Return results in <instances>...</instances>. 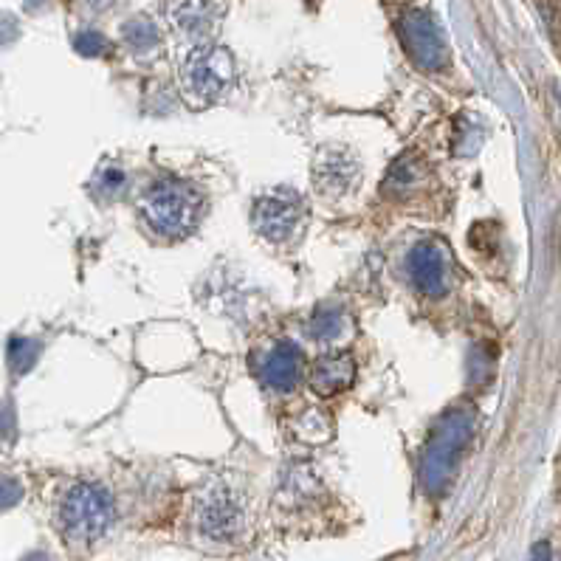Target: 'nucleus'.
<instances>
[{
    "instance_id": "obj_1",
    "label": "nucleus",
    "mask_w": 561,
    "mask_h": 561,
    "mask_svg": "<svg viewBox=\"0 0 561 561\" xmlns=\"http://www.w3.org/2000/svg\"><path fill=\"white\" fill-rule=\"evenodd\" d=\"M141 218L164 240H184L198 229L206 201L198 189L178 178H158L141 198Z\"/></svg>"
},
{
    "instance_id": "obj_2",
    "label": "nucleus",
    "mask_w": 561,
    "mask_h": 561,
    "mask_svg": "<svg viewBox=\"0 0 561 561\" xmlns=\"http://www.w3.org/2000/svg\"><path fill=\"white\" fill-rule=\"evenodd\" d=\"M234 82V60L226 48L203 46L192 48L181 65V91L192 108L215 105L226 96Z\"/></svg>"
},
{
    "instance_id": "obj_3",
    "label": "nucleus",
    "mask_w": 561,
    "mask_h": 561,
    "mask_svg": "<svg viewBox=\"0 0 561 561\" xmlns=\"http://www.w3.org/2000/svg\"><path fill=\"white\" fill-rule=\"evenodd\" d=\"M60 530L74 545H91L108 533L113 522V502L105 488L79 483L65 491L60 502Z\"/></svg>"
},
{
    "instance_id": "obj_4",
    "label": "nucleus",
    "mask_w": 561,
    "mask_h": 561,
    "mask_svg": "<svg viewBox=\"0 0 561 561\" xmlns=\"http://www.w3.org/2000/svg\"><path fill=\"white\" fill-rule=\"evenodd\" d=\"M305 218H308L305 201L299 198L294 189L265 192L254 201V209H251L254 229L268 243H291V240H297L302 226H305Z\"/></svg>"
},
{
    "instance_id": "obj_5",
    "label": "nucleus",
    "mask_w": 561,
    "mask_h": 561,
    "mask_svg": "<svg viewBox=\"0 0 561 561\" xmlns=\"http://www.w3.org/2000/svg\"><path fill=\"white\" fill-rule=\"evenodd\" d=\"M468 435H471V418L468 415H452L446 418V423H440L437 435L429 440V452L423 460V480L429 491H440L443 483L449 480L452 474L454 460L460 449L466 446Z\"/></svg>"
},
{
    "instance_id": "obj_6",
    "label": "nucleus",
    "mask_w": 561,
    "mask_h": 561,
    "mask_svg": "<svg viewBox=\"0 0 561 561\" xmlns=\"http://www.w3.org/2000/svg\"><path fill=\"white\" fill-rule=\"evenodd\" d=\"M406 271H409L412 285L426 297H443L452 288V254L446 249V243H440L435 237L421 240L415 249L409 251Z\"/></svg>"
},
{
    "instance_id": "obj_7",
    "label": "nucleus",
    "mask_w": 561,
    "mask_h": 561,
    "mask_svg": "<svg viewBox=\"0 0 561 561\" xmlns=\"http://www.w3.org/2000/svg\"><path fill=\"white\" fill-rule=\"evenodd\" d=\"M401 40L412 63L423 71H437L449 63V46L437 20L429 12H409L401 20Z\"/></svg>"
},
{
    "instance_id": "obj_8",
    "label": "nucleus",
    "mask_w": 561,
    "mask_h": 561,
    "mask_svg": "<svg viewBox=\"0 0 561 561\" xmlns=\"http://www.w3.org/2000/svg\"><path fill=\"white\" fill-rule=\"evenodd\" d=\"M198 525H201L203 536H209L215 542H229L240 533L243 511L229 488L215 485L203 494L198 502Z\"/></svg>"
},
{
    "instance_id": "obj_9",
    "label": "nucleus",
    "mask_w": 561,
    "mask_h": 561,
    "mask_svg": "<svg viewBox=\"0 0 561 561\" xmlns=\"http://www.w3.org/2000/svg\"><path fill=\"white\" fill-rule=\"evenodd\" d=\"M361 164L347 147H328L313 161V184L328 198L347 195L359 181Z\"/></svg>"
},
{
    "instance_id": "obj_10",
    "label": "nucleus",
    "mask_w": 561,
    "mask_h": 561,
    "mask_svg": "<svg viewBox=\"0 0 561 561\" xmlns=\"http://www.w3.org/2000/svg\"><path fill=\"white\" fill-rule=\"evenodd\" d=\"M257 373H260V378H263L271 390H294L299 384V375H302V356H299V350L294 344L280 342L274 350H268L263 359H260Z\"/></svg>"
},
{
    "instance_id": "obj_11",
    "label": "nucleus",
    "mask_w": 561,
    "mask_h": 561,
    "mask_svg": "<svg viewBox=\"0 0 561 561\" xmlns=\"http://www.w3.org/2000/svg\"><path fill=\"white\" fill-rule=\"evenodd\" d=\"M356 378V361L347 353H330L313 364L311 387L319 398H333L344 392Z\"/></svg>"
},
{
    "instance_id": "obj_12",
    "label": "nucleus",
    "mask_w": 561,
    "mask_h": 561,
    "mask_svg": "<svg viewBox=\"0 0 561 561\" xmlns=\"http://www.w3.org/2000/svg\"><path fill=\"white\" fill-rule=\"evenodd\" d=\"M170 20L189 40H206L218 23V9L212 0H172Z\"/></svg>"
},
{
    "instance_id": "obj_13",
    "label": "nucleus",
    "mask_w": 561,
    "mask_h": 561,
    "mask_svg": "<svg viewBox=\"0 0 561 561\" xmlns=\"http://www.w3.org/2000/svg\"><path fill=\"white\" fill-rule=\"evenodd\" d=\"M426 167H423V161L418 156H404L395 161V167L390 170V178H387V184L384 189H390L395 195H406L409 189H415L421 184L423 178H426Z\"/></svg>"
},
{
    "instance_id": "obj_14",
    "label": "nucleus",
    "mask_w": 561,
    "mask_h": 561,
    "mask_svg": "<svg viewBox=\"0 0 561 561\" xmlns=\"http://www.w3.org/2000/svg\"><path fill=\"white\" fill-rule=\"evenodd\" d=\"M347 316L342 311H319L311 322V336L319 342H336L342 336Z\"/></svg>"
},
{
    "instance_id": "obj_15",
    "label": "nucleus",
    "mask_w": 561,
    "mask_h": 561,
    "mask_svg": "<svg viewBox=\"0 0 561 561\" xmlns=\"http://www.w3.org/2000/svg\"><path fill=\"white\" fill-rule=\"evenodd\" d=\"M125 34H127V40L133 43V46L139 48H153L158 43V32H156V26L150 23V20H133V23H127V29H125Z\"/></svg>"
},
{
    "instance_id": "obj_16",
    "label": "nucleus",
    "mask_w": 561,
    "mask_h": 561,
    "mask_svg": "<svg viewBox=\"0 0 561 561\" xmlns=\"http://www.w3.org/2000/svg\"><path fill=\"white\" fill-rule=\"evenodd\" d=\"M77 51L82 54H88V57H94V54H102L105 51V40L94 32H85L77 37Z\"/></svg>"
},
{
    "instance_id": "obj_17",
    "label": "nucleus",
    "mask_w": 561,
    "mask_h": 561,
    "mask_svg": "<svg viewBox=\"0 0 561 561\" xmlns=\"http://www.w3.org/2000/svg\"><path fill=\"white\" fill-rule=\"evenodd\" d=\"M17 499H20V485L15 480H0V508H9V505H15Z\"/></svg>"
},
{
    "instance_id": "obj_18",
    "label": "nucleus",
    "mask_w": 561,
    "mask_h": 561,
    "mask_svg": "<svg viewBox=\"0 0 561 561\" xmlns=\"http://www.w3.org/2000/svg\"><path fill=\"white\" fill-rule=\"evenodd\" d=\"M530 561H553L550 545H547V542H539V545L533 547V553H530Z\"/></svg>"
},
{
    "instance_id": "obj_19",
    "label": "nucleus",
    "mask_w": 561,
    "mask_h": 561,
    "mask_svg": "<svg viewBox=\"0 0 561 561\" xmlns=\"http://www.w3.org/2000/svg\"><path fill=\"white\" fill-rule=\"evenodd\" d=\"M26 561H51V559H48V556H43V553H34V556H29Z\"/></svg>"
}]
</instances>
